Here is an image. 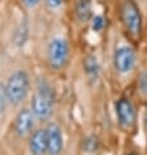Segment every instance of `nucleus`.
<instances>
[{
	"label": "nucleus",
	"instance_id": "f257e3e1",
	"mask_svg": "<svg viewBox=\"0 0 147 155\" xmlns=\"http://www.w3.org/2000/svg\"><path fill=\"white\" fill-rule=\"evenodd\" d=\"M55 107V91L51 84L44 77L37 80L35 91L31 97L30 108L35 115L37 120L39 121H47L54 114Z\"/></svg>",
	"mask_w": 147,
	"mask_h": 155
},
{
	"label": "nucleus",
	"instance_id": "f03ea898",
	"mask_svg": "<svg viewBox=\"0 0 147 155\" xmlns=\"http://www.w3.org/2000/svg\"><path fill=\"white\" fill-rule=\"evenodd\" d=\"M5 95L11 106H20L26 99L30 90V78L25 71H16L5 82Z\"/></svg>",
	"mask_w": 147,
	"mask_h": 155
},
{
	"label": "nucleus",
	"instance_id": "7ed1b4c3",
	"mask_svg": "<svg viewBox=\"0 0 147 155\" xmlns=\"http://www.w3.org/2000/svg\"><path fill=\"white\" fill-rule=\"evenodd\" d=\"M69 59V46L68 42L63 38H55L50 42L47 50V60L48 65L54 71H61L67 65Z\"/></svg>",
	"mask_w": 147,
	"mask_h": 155
},
{
	"label": "nucleus",
	"instance_id": "20e7f679",
	"mask_svg": "<svg viewBox=\"0 0 147 155\" xmlns=\"http://www.w3.org/2000/svg\"><path fill=\"white\" fill-rule=\"evenodd\" d=\"M121 18L128 34L133 38H139L142 31V16L138 7L132 0H126L121 9Z\"/></svg>",
	"mask_w": 147,
	"mask_h": 155
},
{
	"label": "nucleus",
	"instance_id": "39448f33",
	"mask_svg": "<svg viewBox=\"0 0 147 155\" xmlns=\"http://www.w3.org/2000/svg\"><path fill=\"white\" fill-rule=\"evenodd\" d=\"M116 115L119 125L122 129H129L136 124L137 111L129 98H121L116 102Z\"/></svg>",
	"mask_w": 147,
	"mask_h": 155
},
{
	"label": "nucleus",
	"instance_id": "423d86ee",
	"mask_svg": "<svg viewBox=\"0 0 147 155\" xmlns=\"http://www.w3.org/2000/svg\"><path fill=\"white\" fill-rule=\"evenodd\" d=\"M136 51L129 46H121L116 50L113 56L115 69L121 74H126L132 72V69L136 65Z\"/></svg>",
	"mask_w": 147,
	"mask_h": 155
},
{
	"label": "nucleus",
	"instance_id": "0eeeda50",
	"mask_svg": "<svg viewBox=\"0 0 147 155\" xmlns=\"http://www.w3.org/2000/svg\"><path fill=\"white\" fill-rule=\"evenodd\" d=\"M35 121H37V117H35V115L33 114L31 108H22V110H20L18 114L16 115L15 125H13L16 134L20 138L29 137L30 133L34 130Z\"/></svg>",
	"mask_w": 147,
	"mask_h": 155
},
{
	"label": "nucleus",
	"instance_id": "6e6552de",
	"mask_svg": "<svg viewBox=\"0 0 147 155\" xmlns=\"http://www.w3.org/2000/svg\"><path fill=\"white\" fill-rule=\"evenodd\" d=\"M47 130V143H48V150L47 155H61L64 150V138L63 130L56 123H50L46 127Z\"/></svg>",
	"mask_w": 147,
	"mask_h": 155
},
{
	"label": "nucleus",
	"instance_id": "1a4fd4ad",
	"mask_svg": "<svg viewBox=\"0 0 147 155\" xmlns=\"http://www.w3.org/2000/svg\"><path fill=\"white\" fill-rule=\"evenodd\" d=\"M28 147L33 155H47L48 143H47V130L46 128H37L30 133Z\"/></svg>",
	"mask_w": 147,
	"mask_h": 155
},
{
	"label": "nucleus",
	"instance_id": "9d476101",
	"mask_svg": "<svg viewBox=\"0 0 147 155\" xmlns=\"http://www.w3.org/2000/svg\"><path fill=\"white\" fill-rule=\"evenodd\" d=\"M83 68H85V72H86V76L89 77L90 81H96L99 78V74H100V65H99V61L98 59L90 55L85 59L83 61Z\"/></svg>",
	"mask_w": 147,
	"mask_h": 155
},
{
	"label": "nucleus",
	"instance_id": "9b49d317",
	"mask_svg": "<svg viewBox=\"0 0 147 155\" xmlns=\"http://www.w3.org/2000/svg\"><path fill=\"white\" fill-rule=\"evenodd\" d=\"M76 17L81 22H86L93 17L91 2L90 0H80L76 5Z\"/></svg>",
	"mask_w": 147,
	"mask_h": 155
},
{
	"label": "nucleus",
	"instance_id": "f8f14e48",
	"mask_svg": "<svg viewBox=\"0 0 147 155\" xmlns=\"http://www.w3.org/2000/svg\"><path fill=\"white\" fill-rule=\"evenodd\" d=\"M28 24L26 22H22L18 26L16 31V35H15V43L17 47H22L25 45V42L28 41Z\"/></svg>",
	"mask_w": 147,
	"mask_h": 155
},
{
	"label": "nucleus",
	"instance_id": "ddd939ff",
	"mask_svg": "<svg viewBox=\"0 0 147 155\" xmlns=\"http://www.w3.org/2000/svg\"><path fill=\"white\" fill-rule=\"evenodd\" d=\"M91 28L95 33L102 31L103 28H104V18L100 15H96L91 18Z\"/></svg>",
	"mask_w": 147,
	"mask_h": 155
},
{
	"label": "nucleus",
	"instance_id": "4468645a",
	"mask_svg": "<svg viewBox=\"0 0 147 155\" xmlns=\"http://www.w3.org/2000/svg\"><path fill=\"white\" fill-rule=\"evenodd\" d=\"M138 91L142 95L147 97V72L141 73L139 78H138Z\"/></svg>",
	"mask_w": 147,
	"mask_h": 155
},
{
	"label": "nucleus",
	"instance_id": "2eb2a0df",
	"mask_svg": "<svg viewBox=\"0 0 147 155\" xmlns=\"http://www.w3.org/2000/svg\"><path fill=\"white\" fill-rule=\"evenodd\" d=\"M7 103H8V101H7V95H5V86L3 84H0V116L4 112V108H5Z\"/></svg>",
	"mask_w": 147,
	"mask_h": 155
},
{
	"label": "nucleus",
	"instance_id": "dca6fc26",
	"mask_svg": "<svg viewBox=\"0 0 147 155\" xmlns=\"http://www.w3.org/2000/svg\"><path fill=\"white\" fill-rule=\"evenodd\" d=\"M96 145H98V142H96L95 137H87L86 142H85V149L87 150L89 153H93L94 150H96Z\"/></svg>",
	"mask_w": 147,
	"mask_h": 155
},
{
	"label": "nucleus",
	"instance_id": "f3484780",
	"mask_svg": "<svg viewBox=\"0 0 147 155\" xmlns=\"http://www.w3.org/2000/svg\"><path fill=\"white\" fill-rule=\"evenodd\" d=\"M63 2L64 0H46L47 5H48L50 8H52V9H57V8H60L63 5Z\"/></svg>",
	"mask_w": 147,
	"mask_h": 155
},
{
	"label": "nucleus",
	"instance_id": "a211bd4d",
	"mask_svg": "<svg viewBox=\"0 0 147 155\" xmlns=\"http://www.w3.org/2000/svg\"><path fill=\"white\" fill-rule=\"evenodd\" d=\"M22 2H24V4H25V5H26L28 8H34L35 5H38V4H39L41 0H22Z\"/></svg>",
	"mask_w": 147,
	"mask_h": 155
},
{
	"label": "nucleus",
	"instance_id": "6ab92c4d",
	"mask_svg": "<svg viewBox=\"0 0 147 155\" xmlns=\"http://www.w3.org/2000/svg\"><path fill=\"white\" fill-rule=\"evenodd\" d=\"M30 155H33V154H30Z\"/></svg>",
	"mask_w": 147,
	"mask_h": 155
}]
</instances>
